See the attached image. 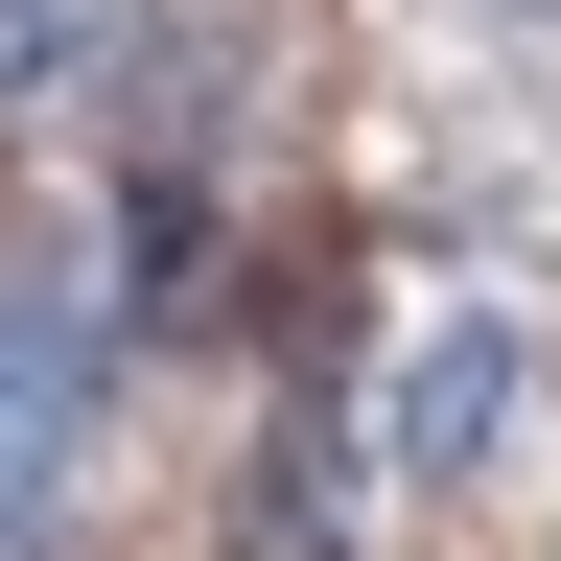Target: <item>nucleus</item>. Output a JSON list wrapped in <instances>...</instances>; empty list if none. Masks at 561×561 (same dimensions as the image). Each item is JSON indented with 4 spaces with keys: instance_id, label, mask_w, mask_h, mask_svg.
<instances>
[{
    "instance_id": "nucleus-1",
    "label": "nucleus",
    "mask_w": 561,
    "mask_h": 561,
    "mask_svg": "<svg viewBox=\"0 0 561 561\" xmlns=\"http://www.w3.org/2000/svg\"><path fill=\"white\" fill-rule=\"evenodd\" d=\"M94 375H117L94 280H70L47 234H0V538L70 515V468H94Z\"/></svg>"
},
{
    "instance_id": "nucleus-3",
    "label": "nucleus",
    "mask_w": 561,
    "mask_h": 561,
    "mask_svg": "<svg viewBox=\"0 0 561 561\" xmlns=\"http://www.w3.org/2000/svg\"><path fill=\"white\" fill-rule=\"evenodd\" d=\"M257 561H351V515H328V445H257V515H234Z\"/></svg>"
},
{
    "instance_id": "nucleus-2",
    "label": "nucleus",
    "mask_w": 561,
    "mask_h": 561,
    "mask_svg": "<svg viewBox=\"0 0 561 561\" xmlns=\"http://www.w3.org/2000/svg\"><path fill=\"white\" fill-rule=\"evenodd\" d=\"M491 421H515V328L468 305V328H421V351H398V421H375V468H398V491H445Z\"/></svg>"
}]
</instances>
